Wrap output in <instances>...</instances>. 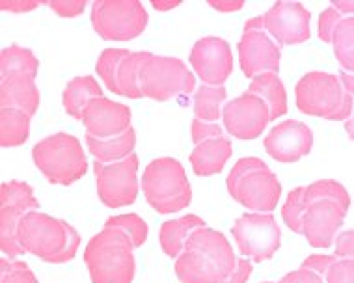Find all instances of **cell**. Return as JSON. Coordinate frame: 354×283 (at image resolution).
I'll return each mask as SVG.
<instances>
[{
	"instance_id": "obj_1",
	"label": "cell",
	"mask_w": 354,
	"mask_h": 283,
	"mask_svg": "<svg viewBox=\"0 0 354 283\" xmlns=\"http://www.w3.org/2000/svg\"><path fill=\"white\" fill-rule=\"evenodd\" d=\"M351 207L347 188L332 179L297 186L287 194L281 218L291 231L304 235L313 248H330Z\"/></svg>"
},
{
	"instance_id": "obj_2",
	"label": "cell",
	"mask_w": 354,
	"mask_h": 283,
	"mask_svg": "<svg viewBox=\"0 0 354 283\" xmlns=\"http://www.w3.org/2000/svg\"><path fill=\"white\" fill-rule=\"evenodd\" d=\"M147 239V224L138 215L110 216L86 244L84 263L92 283H133L135 250Z\"/></svg>"
},
{
	"instance_id": "obj_3",
	"label": "cell",
	"mask_w": 354,
	"mask_h": 283,
	"mask_svg": "<svg viewBox=\"0 0 354 283\" xmlns=\"http://www.w3.org/2000/svg\"><path fill=\"white\" fill-rule=\"evenodd\" d=\"M174 271L181 283H246L254 266L233 253L226 235L203 226L190 233Z\"/></svg>"
},
{
	"instance_id": "obj_4",
	"label": "cell",
	"mask_w": 354,
	"mask_h": 283,
	"mask_svg": "<svg viewBox=\"0 0 354 283\" xmlns=\"http://www.w3.org/2000/svg\"><path fill=\"white\" fill-rule=\"evenodd\" d=\"M17 239L23 252L56 265L75 259L80 246V235L73 226L39 211H32L23 218Z\"/></svg>"
},
{
	"instance_id": "obj_5",
	"label": "cell",
	"mask_w": 354,
	"mask_h": 283,
	"mask_svg": "<svg viewBox=\"0 0 354 283\" xmlns=\"http://www.w3.org/2000/svg\"><path fill=\"white\" fill-rule=\"evenodd\" d=\"M230 196L256 213H272L280 202V179L261 159L243 157L235 162L226 179Z\"/></svg>"
},
{
	"instance_id": "obj_6",
	"label": "cell",
	"mask_w": 354,
	"mask_h": 283,
	"mask_svg": "<svg viewBox=\"0 0 354 283\" xmlns=\"http://www.w3.org/2000/svg\"><path fill=\"white\" fill-rule=\"evenodd\" d=\"M142 192L159 215L179 213L192 202V186L183 164L171 157H160L147 164L142 175Z\"/></svg>"
},
{
	"instance_id": "obj_7",
	"label": "cell",
	"mask_w": 354,
	"mask_h": 283,
	"mask_svg": "<svg viewBox=\"0 0 354 283\" xmlns=\"http://www.w3.org/2000/svg\"><path fill=\"white\" fill-rule=\"evenodd\" d=\"M297 108L306 116L328 121H347L353 116V97L345 92L337 75L312 71L306 73L295 88Z\"/></svg>"
},
{
	"instance_id": "obj_8",
	"label": "cell",
	"mask_w": 354,
	"mask_h": 283,
	"mask_svg": "<svg viewBox=\"0 0 354 283\" xmlns=\"http://www.w3.org/2000/svg\"><path fill=\"white\" fill-rule=\"evenodd\" d=\"M32 159L50 185H73L88 172V160L79 138L68 133H56L37 142L32 148Z\"/></svg>"
},
{
	"instance_id": "obj_9",
	"label": "cell",
	"mask_w": 354,
	"mask_h": 283,
	"mask_svg": "<svg viewBox=\"0 0 354 283\" xmlns=\"http://www.w3.org/2000/svg\"><path fill=\"white\" fill-rule=\"evenodd\" d=\"M196 79L183 60L147 52L140 68V90L144 97L166 103L194 92Z\"/></svg>"
},
{
	"instance_id": "obj_10",
	"label": "cell",
	"mask_w": 354,
	"mask_h": 283,
	"mask_svg": "<svg viewBox=\"0 0 354 283\" xmlns=\"http://www.w3.org/2000/svg\"><path fill=\"white\" fill-rule=\"evenodd\" d=\"M90 19L95 34L106 41H131L146 30L149 21L138 0H97Z\"/></svg>"
},
{
	"instance_id": "obj_11",
	"label": "cell",
	"mask_w": 354,
	"mask_h": 283,
	"mask_svg": "<svg viewBox=\"0 0 354 283\" xmlns=\"http://www.w3.org/2000/svg\"><path fill=\"white\" fill-rule=\"evenodd\" d=\"M39 209L34 188L25 181H6L0 185V248L10 259L23 252L17 229L28 213Z\"/></svg>"
},
{
	"instance_id": "obj_12",
	"label": "cell",
	"mask_w": 354,
	"mask_h": 283,
	"mask_svg": "<svg viewBox=\"0 0 354 283\" xmlns=\"http://www.w3.org/2000/svg\"><path fill=\"white\" fill-rule=\"evenodd\" d=\"M239 252L254 263L274 257L281 246V229L270 213H246L232 228Z\"/></svg>"
},
{
	"instance_id": "obj_13",
	"label": "cell",
	"mask_w": 354,
	"mask_h": 283,
	"mask_svg": "<svg viewBox=\"0 0 354 283\" xmlns=\"http://www.w3.org/2000/svg\"><path fill=\"white\" fill-rule=\"evenodd\" d=\"M95 172V186L101 204L109 209L127 207L136 202L138 196V157L136 153L129 155L120 162H99L93 160Z\"/></svg>"
},
{
	"instance_id": "obj_14",
	"label": "cell",
	"mask_w": 354,
	"mask_h": 283,
	"mask_svg": "<svg viewBox=\"0 0 354 283\" xmlns=\"http://www.w3.org/2000/svg\"><path fill=\"white\" fill-rule=\"evenodd\" d=\"M310 19L300 2H276L267 13L248 19L245 30H267L280 45H300L312 36Z\"/></svg>"
},
{
	"instance_id": "obj_15",
	"label": "cell",
	"mask_w": 354,
	"mask_h": 283,
	"mask_svg": "<svg viewBox=\"0 0 354 283\" xmlns=\"http://www.w3.org/2000/svg\"><path fill=\"white\" fill-rule=\"evenodd\" d=\"M190 138L194 142V149L190 151L189 160L196 175L211 177L222 172L233 153L232 142L224 135L222 127L194 117L190 125Z\"/></svg>"
},
{
	"instance_id": "obj_16",
	"label": "cell",
	"mask_w": 354,
	"mask_h": 283,
	"mask_svg": "<svg viewBox=\"0 0 354 283\" xmlns=\"http://www.w3.org/2000/svg\"><path fill=\"white\" fill-rule=\"evenodd\" d=\"M147 52L127 49H106L101 52L95 71L101 75L106 90L127 99H142L140 68Z\"/></svg>"
},
{
	"instance_id": "obj_17",
	"label": "cell",
	"mask_w": 354,
	"mask_h": 283,
	"mask_svg": "<svg viewBox=\"0 0 354 283\" xmlns=\"http://www.w3.org/2000/svg\"><path fill=\"white\" fill-rule=\"evenodd\" d=\"M222 119L227 133L237 140H256L269 125L270 110L261 97L245 92L224 105Z\"/></svg>"
},
{
	"instance_id": "obj_18",
	"label": "cell",
	"mask_w": 354,
	"mask_h": 283,
	"mask_svg": "<svg viewBox=\"0 0 354 283\" xmlns=\"http://www.w3.org/2000/svg\"><path fill=\"white\" fill-rule=\"evenodd\" d=\"M190 66L209 86H224L233 71V55L226 39L207 36L198 39L190 50Z\"/></svg>"
},
{
	"instance_id": "obj_19",
	"label": "cell",
	"mask_w": 354,
	"mask_h": 283,
	"mask_svg": "<svg viewBox=\"0 0 354 283\" xmlns=\"http://www.w3.org/2000/svg\"><path fill=\"white\" fill-rule=\"evenodd\" d=\"M265 151L278 162L291 164L306 155H310L313 148V133L302 121L286 119L276 127L263 140Z\"/></svg>"
},
{
	"instance_id": "obj_20",
	"label": "cell",
	"mask_w": 354,
	"mask_h": 283,
	"mask_svg": "<svg viewBox=\"0 0 354 283\" xmlns=\"http://www.w3.org/2000/svg\"><path fill=\"white\" fill-rule=\"evenodd\" d=\"M131 117L133 114L127 105L106 97H97L86 106L80 121L86 127V136H92L95 140H109L122 136L133 127Z\"/></svg>"
},
{
	"instance_id": "obj_21",
	"label": "cell",
	"mask_w": 354,
	"mask_h": 283,
	"mask_svg": "<svg viewBox=\"0 0 354 283\" xmlns=\"http://www.w3.org/2000/svg\"><path fill=\"white\" fill-rule=\"evenodd\" d=\"M239 64L248 79L261 73H278L281 60L280 47L263 30H245L237 45Z\"/></svg>"
},
{
	"instance_id": "obj_22",
	"label": "cell",
	"mask_w": 354,
	"mask_h": 283,
	"mask_svg": "<svg viewBox=\"0 0 354 283\" xmlns=\"http://www.w3.org/2000/svg\"><path fill=\"white\" fill-rule=\"evenodd\" d=\"M39 106V90L36 75L10 73L0 75V108H17L34 116Z\"/></svg>"
},
{
	"instance_id": "obj_23",
	"label": "cell",
	"mask_w": 354,
	"mask_h": 283,
	"mask_svg": "<svg viewBox=\"0 0 354 283\" xmlns=\"http://www.w3.org/2000/svg\"><path fill=\"white\" fill-rule=\"evenodd\" d=\"M203 226H205V220L196 215H187L176 218V220L165 222L159 231V242L162 252L170 259H177L185 250L190 233Z\"/></svg>"
},
{
	"instance_id": "obj_24",
	"label": "cell",
	"mask_w": 354,
	"mask_h": 283,
	"mask_svg": "<svg viewBox=\"0 0 354 283\" xmlns=\"http://www.w3.org/2000/svg\"><path fill=\"white\" fill-rule=\"evenodd\" d=\"M97 97H103V90L99 86L97 80L86 75V77H75L71 82H68L64 95H62V103L69 116L80 121L86 106L90 105V101Z\"/></svg>"
},
{
	"instance_id": "obj_25",
	"label": "cell",
	"mask_w": 354,
	"mask_h": 283,
	"mask_svg": "<svg viewBox=\"0 0 354 283\" xmlns=\"http://www.w3.org/2000/svg\"><path fill=\"white\" fill-rule=\"evenodd\" d=\"M246 92L254 93V95L265 101V105L269 106L270 110V121L278 119L287 112L286 86H283L278 73L257 75L256 79H252L250 86H248Z\"/></svg>"
},
{
	"instance_id": "obj_26",
	"label": "cell",
	"mask_w": 354,
	"mask_h": 283,
	"mask_svg": "<svg viewBox=\"0 0 354 283\" xmlns=\"http://www.w3.org/2000/svg\"><path fill=\"white\" fill-rule=\"evenodd\" d=\"M86 146L88 151L95 157V160L110 164V162H120V160L127 159L129 155H133L136 146V133L131 127L127 133L116 138H109V140H95L92 136H86Z\"/></svg>"
},
{
	"instance_id": "obj_27",
	"label": "cell",
	"mask_w": 354,
	"mask_h": 283,
	"mask_svg": "<svg viewBox=\"0 0 354 283\" xmlns=\"http://www.w3.org/2000/svg\"><path fill=\"white\" fill-rule=\"evenodd\" d=\"M304 269L317 272L326 283H354V261L336 255H310L302 263Z\"/></svg>"
},
{
	"instance_id": "obj_28",
	"label": "cell",
	"mask_w": 354,
	"mask_h": 283,
	"mask_svg": "<svg viewBox=\"0 0 354 283\" xmlns=\"http://www.w3.org/2000/svg\"><path fill=\"white\" fill-rule=\"evenodd\" d=\"M30 117L17 108H0V146L19 148L30 136Z\"/></svg>"
},
{
	"instance_id": "obj_29",
	"label": "cell",
	"mask_w": 354,
	"mask_h": 283,
	"mask_svg": "<svg viewBox=\"0 0 354 283\" xmlns=\"http://www.w3.org/2000/svg\"><path fill=\"white\" fill-rule=\"evenodd\" d=\"M328 43L334 47L337 62L347 73H354V17L339 15L330 32Z\"/></svg>"
},
{
	"instance_id": "obj_30",
	"label": "cell",
	"mask_w": 354,
	"mask_h": 283,
	"mask_svg": "<svg viewBox=\"0 0 354 283\" xmlns=\"http://www.w3.org/2000/svg\"><path fill=\"white\" fill-rule=\"evenodd\" d=\"M227 90L224 86L202 84L194 92V117L205 124H216L220 119V105L226 101Z\"/></svg>"
},
{
	"instance_id": "obj_31",
	"label": "cell",
	"mask_w": 354,
	"mask_h": 283,
	"mask_svg": "<svg viewBox=\"0 0 354 283\" xmlns=\"http://www.w3.org/2000/svg\"><path fill=\"white\" fill-rule=\"evenodd\" d=\"M37 71H39V60L32 50L23 49L19 45H10L0 52V75L32 73L37 77Z\"/></svg>"
},
{
	"instance_id": "obj_32",
	"label": "cell",
	"mask_w": 354,
	"mask_h": 283,
	"mask_svg": "<svg viewBox=\"0 0 354 283\" xmlns=\"http://www.w3.org/2000/svg\"><path fill=\"white\" fill-rule=\"evenodd\" d=\"M0 283H37V277L26 263L4 257L0 261Z\"/></svg>"
},
{
	"instance_id": "obj_33",
	"label": "cell",
	"mask_w": 354,
	"mask_h": 283,
	"mask_svg": "<svg viewBox=\"0 0 354 283\" xmlns=\"http://www.w3.org/2000/svg\"><path fill=\"white\" fill-rule=\"evenodd\" d=\"M45 4L60 17H77L86 8V2H77V0H50Z\"/></svg>"
},
{
	"instance_id": "obj_34",
	"label": "cell",
	"mask_w": 354,
	"mask_h": 283,
	"mask_svg": "<svg viewBox=\"0 0 354 283\" xmlns=\"http://www.w3.org/2000/svg\"><path fill=\"white\" fill-rule=\"evenodd\" d=\"M339 15H342V12H337L334 6H328L326 10L321 12V15H319V37H321V41L328 43L330 32H332L334 25H336Z\"/></svg>"
},
{
	"instance_id": "obj_35",
	"label": "cell",
	"mask_w": 354,
	"mask_h": 283,
	"mask_svg": "<svg viewBox=\"0 0 354 283\" xmlns=\"http://www.w3.org/2000/svg\"><path fill=\"white\" fill-rule=\"evenodd\" d=\"M334 242H336V252H334L336 257L353 259L354 261V229L339 233Z\"/></svg>"
},
{
	"instance_id": "obj_36",
	"label": "cell",
	"mask_w": 354,
	"mask_h": 283,
	"mask_svg": "<svg viewBox=\"0 0 354 283\" xmlns=\"http://www.w3.org/2000/svg\"><path fill=\"white\" fill-rule=\"evenodd\" d=\"M278 283H323V276H319L317 272L310 271V269L300 266L299 271L289 272Z\"/></svg>"
},
{
	"instance_id": "obj_37",
	"label": "cell",
	"mask_w": 354,
	"mask_h": 283,
	"mask_svg": "<svg viewBox=\"0 0 354 283\" xmlns=\"http://www.w3.org/2000/svg\"><path fill=\"white\" fill-rule=\"evenodd\" d=\"M37 6H41V2H28V0H12V2H8V0H2L0 2V8L4 10V12H12V13H25L30 12V10H36Z\"/></svg>"
},
{
	"instance_id": "obj_38",
	"label": "cell",
	"mask_w": 354,
	"mask_h": 283,
	"mask_svg": "<svg viewBox=\"0 0 354 283\" xmlns=\"http://www.w3.org/2000/svg\"><path fill=\"white\" fill-rule=\"evenodd\" d=\"M209 6L214 8V10H218V12H224V13H230V12H237V10H241V8L245 6V2H235V0H232V2H216V0H209Z\"/></svg>"
},
{
	"instance_id": "obj_39",
	"label": "cell",
	"mask_w": 354,
	"mask_h": 283,
	"mask_svg": "<svg viewBox=\"0 0 354 283\" xmlns=\"http://www.w3.org/2000/svg\"><path fill=\"white\" fill-rule=\"evenodd\" d=\"M330 6H334L343 15H354V0H334Z\"/></svg>"
},
{
	"instance_id": "obj_40",
	"label": "cell",
	"mask_w": 354,
	"mask_h": 283,
	"mask_svg": "<svg viewBox=\"0 0 354 283\" xmlns=\"http://www.w3.org/2000/svg\"><path fill=\"white\" fill-rule=\"evenodd\" d=\"M339 80H342L345 92H347L351 97H354V73H347V71H343L342 69V73H339Z\"/></svg>"
},
{
	"instance_id": "obj_41",
	"label": "cell",
	"mask_w": 354,
	"mask_h": 283,
	"mask_svg": "<svg viewBox=\"0 0 354 283\" xmlns=\"http://www.w3.org/2000/svg\"><path fill=\"white\" fill-rule=\"evenodd\" d=\"M179 4H181V2H177V0H176V2H170V4H165V2H155V0L151 2V6L155 8V10H159V12H166V10L177 8Z\"/></svg>"
},
{
	"instance_id": "obj_42",
	"label": "cell",
	"mask_w": 354,
	"mask_h": 283,
	"mask_svg": "<svg viewBox=\"0 0 354 283\" xmlns=\"http://www.w3.org/2000/svg\"><path fill=\"white\" fill-rule=\"evenodd\" d=\"M345 130H347V135L351 140H354V114L348 117L347 121H345Z\"/></svg>"
},
{
	"instance_id": "obj_43",
	"label": "cell",
	"mask_w": 354,
	"mask_h": 283,
	"mask_svg": "<svg viewBox=\"0 0 354 283\" xmlns=\"http://www.w3.org/2000/svg\"><path fill=\"white\" fill-rule=\"evenodd\" d=\"M263 283H274V282H263Z\"/></svg>"
}]
</instances>
